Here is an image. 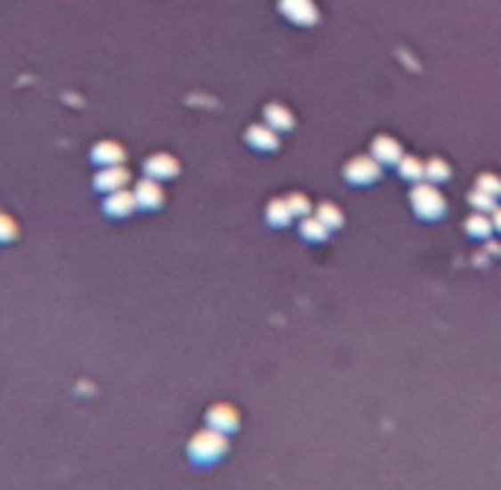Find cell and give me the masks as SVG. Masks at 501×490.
Masks as SVG:
<instances>
[{"label":"cell","mask_w":501,"mask_h":490,"mask_svg":"<svg viewBox=\"0 0 501 490\" xmlns=\"http://www.w3.org/2000/svg\"><path fill=\"white\" fill-rule=\"evenodd\" d=\"M226 453H229V435L217 432V429H212V426L199 429L191 441H188V458L199 467L217 464Z\"/></svg>","instance_id":"6da1fadb"},{"label":"cell","mask_w":501,"mask_h":490,"mask_svg":"<svg viewBox=\"0 0 501 490\" xmlns=\"http://www.w3.org/2000/svg\"><path fill=\"white\" fill-rule=\"evenodd\" d=\"M410 206H414V212L419 217H440L446 212L443 194H440L434 185H425V183L414 185V192H410Z\"/></svg>","instance_id":"7a4b0ae2"},{"label":"cell","mask_w":501,"mask_h":490,"mask_svg":"<svg viewBox=\"0 0 501 490\" xmlns=\"http://www.w3.org/2000/svg\"><path fill=\"white\" fill-rule=\"evenodd\" d=\"M206 426H212L223 435H232L240 429V412L232 403H214L206 412Z\"/></svg>","instance_id":"3957f363"},{"label":"cell","mask_w":501,"mask_h":490,"mask_svg":"<svg viewBox=\"0 0 501 490\" xmlns=\"http://www.w3.org/2000/svg\"><path fill=\"white\" fill-rule=\"evenodd\" d=\"M346 179L355 185H367V183H376L378 176H382V162H378L376 156H358L352 162L346 165Z\"/></svg>","instance_id":"277c9868"},{"label":"cell","mask_w":501,"mask_h":490,"mask_svg":"<svg viewBox=\"0 0 501 490\" xmlns=\"http://www.w3.org/2000/svg\"><path fill=\"white\" fill-rule=\"evenodd\" d=\"M129 179H133V174H129L124 165H115V167H100L92 179V185L100 194H112V192H124L129 185Z\"/></svg>","instance_id":"5b68a950"},{"label":"cell","mask_w":501,"mask_h":490,"mask_svg":"<svg viewBox=\"0 0 501 490\" xmlns=\"http://www.w3.org/2000/svg\"><path fill=\"white\" fill-rule=\"evenodd\" d=\"M133 194H135V203L138 208H144V212H156V208H162L165 203V192H162V183L158 179H138V185L133 188Z\"/></svg>","instance_id":"8992f818"},{"label":"cell","mask_w":501,"mask_h":490,"mask_svg":"<svg viewBox=\"0 0 501 490\" xmlns=\"http://www.w3.org/2000/svg\"><path fill=\"white\" fill-rule=\"evenodd\" d=\"M144 174L149 179H158V183H165V179H174V176H179V159L170 156V153H153L144 162Z\"/></svg>","instance_id":"52a82bcc"},{"label":"cell","mask_w":501,"mask_h":490,"mask_svg":"<svg viewBox=\"0 0 501 490\" xmlns=\"http://www.w3.org/2000/svg\"><path fill=\"white\" fill-rule=\"evenodd\" d=\"M135 208H138L135 194L126 192V188H124V192L106 194V200H103V215L106 217H117V221H124V217L135 215Z\"/></svg>","instance_id":"ba28073f"},{"label":"cell","mask_w":501,"mask_h":490,"mask_svg":"<svg viewBox=\"0 0 501 490\" xmlns=\"http://www.w3.org/2000/svg\"><path fill=\"white\" fill-rule=\"evenodd\" d=\"M92 162L97 167H115V165H124L126 162V150L120 142H97L92 147Z\"/></svg>","instance_id":"9c48e42d"},{"label":"cell","mask_w":501,"mask_h":490,"mask_svg":"<svg viewBox=\"0 0 501 490\" xmlns=\"http://www.w3.org/2000/svg\"><path fill=\"white\" fill-rule=\"evenodd\" d=\"M282 15L290 18L294 24H314L317 21V6L311 0H279Z\"/></svg>","instance_id":"30bf717a"},{"label":"cell","mask_w":501,"mask_h":490,"mask_svg":"<svg viewBox=\"0 0 501 490\" xmlns=\"http://www.w3.org/2000/svg\"><path fill=\"white\" fill-rule=\"evenodd\" d=\"M246 144L255 147V150H276L279 138H276V129L267 127V124H255L246 129Z\"/></svg>","instance_id":"8fae6325"},{"label":"cell","mask_w":501,"mask_h":490,"mask_svg":"<svg viewBox=\"0 0 501 490\" xmlns=\"http://www.w3.org/2000/svg\"><path fill=\"white\" fill-rule=\"evenodd\" d=\"M373 153H376L378 162H399V159H402V147H399L393 138L378 135L376 144H373Z\"/></svg>","instance_id":"7c38bea8"},{"label":"cell","mask_w":501,"mask_h":490,"mask_svg":"<svg viewBox=\"0 0 501 490\" xmlns=\"http://www.w3.org/2000/svg\"><path fill=\"white\" fill-rule=\"evenodd\" d=\"M264 118H267V127H273V129H290V127H294V115H290V109H285L282 103H270L264 109Z\"/></svg>","instance_id":"4fadbf2b"},{"label":"cell","mask_w":501,"mask_h":490,"mask_svg":"<svg viewBox=\"0 0 501 490\" xmlns=\"http://www.w3.org/2000/svg\"><path fill=\"white\" fill-rule=\"evenodd\" d=\"M290 217H294V212H290L287 200H273V203L267 206V221L273 226H285L290 224Z\"/></svg>","instance_id":"5bb4252c"},{"label":"cell","mask_w":501,"mask_h":490,"mask_svg":"<svg viewBox=\"0 0 501 490\" xmlns=\"http://www.w3.org/2000/svg\"><path fill=\"white\" fill-rule=\"evenodd\" d=\"M466 233L473 235V238H489V233H493V217H487V215H473L466 221Z\"/></svg>","instance_id":"9a60e30c"},{"label":"cell","mask_w":501,"mask_h":490,"mask_svg":"<svg viewBox=\"0 0 501 490\" xmlns=\"http://www.w3.org/2000/svg\"><path fill=\"white\" fill-rule=\"evenodd\" d=\"M314 217H317V221L323 224L326 229H335V226L343 224V215H340V208H337L335 203H323V206L317 208Z\"/></svg>","instance_id":"2e32d148"},{"label":"cell","mask_w":501,"mask_h":490,"mask_svg":"<svg viewBox=\"0 0 501 490\" xmlns=\"http://www.w3.org/2000/svg\"><path fill=\"white\" fill-rule=\"evenodd\" d=\"M399 174H402L405 179H419V176H425V165L419 162V159L414 156H405V159H399Z\"/></svg>","instance_id":"e0dca14e"},{"label":"cell","mask_w":501,"mask_h":490,"mask_svg":"<svg viewBox=\"0 0 501 490\" xmlns=\"http://www.w3.org/2000/svg\"><path fill=\"white\" fill-rule=\"evenodd\" d=\"M328 235V229L317 221V217H305L303 221V238H308V241H323V238Z\"/></svg>","instance_id":"ac0fdd59"},{"label":"cell","mask_w":501,"mask_h":490,"mask_svg":"<svg viewBox=\"0 0 501 490\" xmlns=\"http://www.w3.org/2000/svg\"><path fill=\"white\" fill-rule=\"evenodd\" d=\"M18 238V224H15V217H9L0 212V244H12Z\"/></svg>","instance_id":"d6986e66"},{"label":"cell","mask_w":501,"mask_h":490,"mask_svg":"<svg viewBox=\"0 0 501 490\" xmlns=\"http://www.w3.org/2000/svg\"><path fill=\"white\" fill-rule=\"evenodd\" d=\"M425 176L431 179V183H440V179L452 176V171H448V165L443 162V159H431V162L425 165Z\"/></svg>","instance_id":"ffe728a7"},{"label":"cell","mask_w":501,"mask_h":490,"mask_svg":"<svg viewBox=\"0 0 501 490\" xmlns=\"http://www.w3.org/2000/svg\"><path fill=\"white\" fill-rule=\"evenodd\" d=\"M478 192H487L489 197L501 194V179L493 176V174H481V176H478Z\"/></svg>","instance_id":"44dd1931"},{"label":"cell","mask_w":501,"mask_h":490,"mask_svg":"<svg viewBox=\"0 0 501 490\" xmlns=\"http://www.w3.org/2000/svg\"><path fill=\"white\" fill-rule=\"evenodd\" d=\"M285 200H287L290 212H294V215H305V217H308L311 203H308V197H305V194H290V197H285Z\"/></svg>","instance_id":"7402d4cb"},{"label":"cell","mask_w":501,"mask_h":490,"mask_svg":"<svg viewBox=\"0 0 501 490\" xmlns=\"http://www.w3.org/2000/svg\"><path fill=\"white\" fill-rule=\"evenodd\" d=\"M469 203H473V206L478 208V212H484V208H489V212H493V208H496L493 197H489L487 192H478V188H475V194L469 197Z\"/></svg>","instance_id":"603a6c76"},{"label":"cell","mask_w":501,"mask_h":490,"mask_svg":"<svg viewBox=\"0 0 501 490\" xmlns=\"http://www.w3.org/2000/svg\"><path fill=\"white\" fill-rule=\"evenodd\" d=\"M493 229H501V208H493Z\"/></svg>","instance_id":"cb8c5ba5"}]
</instances>
